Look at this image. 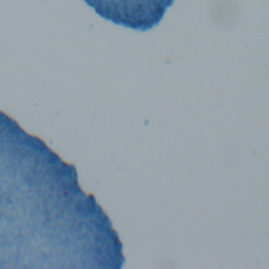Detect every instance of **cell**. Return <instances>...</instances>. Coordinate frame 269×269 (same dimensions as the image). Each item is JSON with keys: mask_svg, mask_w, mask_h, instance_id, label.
Wrapping results in <instances>:
<instances>
[{"mask_svg": "<svg viewBox=\"0 0 269 269\" xmlns=\"http://www.w3.org/2000/svg\"><path fill=\"white\" fill-rule=\"evenodd\" d=\"M123 243L76 166L0 111V268L120 269Z\"/></svg>", "mask_w": 269, "mask_h": 269, "instance_id": "cell-1", "label": "cell"}, {"mask_svg": "<svg viewBox=\"0 0 269 269\" xmlns=\"http://www.w3.org/2000/svg\"><path fill=\"white\" fill-rule=\"evenodd\" d=\"M102 18L145 32L158 25L175 0H84Z\"/></svg>", "mask_w": 269, "mask_h": 269, "instance_id": "cell-2", "label": "cell"}]
</instances>
